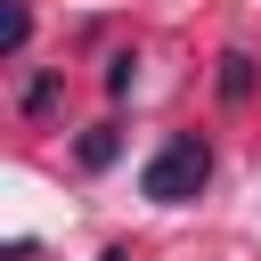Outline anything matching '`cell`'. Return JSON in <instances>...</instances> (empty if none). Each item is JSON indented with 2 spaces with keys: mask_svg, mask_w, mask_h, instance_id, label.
Instances as JSON below:
<instances>
[{
  "mask_svg": "<svg viewBox=\"0 0 261 261\" xmlns=\"http://www.w3.org/2000/svg\"><path fill=\"white\" fill-rule=\"evenodd\" d=\"M204 179H212V147H204L196 130H179V139H163V147L147 155L139 196H155V204H188V196H204Z\"/></svg>",
  "mask_w": 261,
  "mask_h": 261,
  "instance_id": "6da1fadb",
  "label": "cell"
},
{
  "mask_svg": "<svg viewBox=\"0 0 261 261\" xmlns=\"http://www.w3.org/2000/svg\"><path fill=\"white\" fill-rule=\"evenodd\" d=\"M24 41H33V8L8 0V16H0V57H24Z\"/></svg>",
  "mask_w": 261,
  "mask_h": 261,
  "instance_id": "7a4b0ae2",
  "label": "cell"
},
{
  "mask_svg": "<svg viewBox=\"0 0 261 261\" xmlns=\"http://www.w3.org/2000/svg\"><path fill=\"white\" fill-rule=\"evenodd\" d=\"M220 90H228V98H245V90H253V57H245V49H228V57H220Z\"/></svg>",
  "mask_w": 261,
  "mask_h": 261,
  "instance_id": "3957f363",
  "label": "cell"
}]
</instances>
